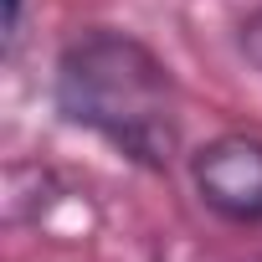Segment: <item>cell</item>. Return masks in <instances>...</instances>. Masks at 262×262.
Instances as JSON below:
<instances>
[{"label":"cell","mask_w":262,"mask_h":262,"mask_svg":"<svg viewBox=\"0 0 262 262\" xmlns=\"http://www.w3.org/2000/svg\"><path fill=\"white\" fill-rule=\"evenodd\" d=\"M57 108L144 170H170L180 155V93L155 47L128 31H82L57 57Z\"/></svg>","instance_id":"obj_1"},{"label":"cell","mask_w":262,"mask_h":262,"mask_svg":"<svg viewBox=\"0 0 262 262\" xmlns=\"http://www.w3.org/2000/svg\"><path fill=\"white\" fill-rule=\"evenodd\" d=\"M190 180L206 211L236 226H262V139L216 134L190 155Z\"/></svg>","instance_id":"obj_2"},{"label":"cell","mask_w":262,"mask_h":262,"mask_svg":"<svg viewBox=\"0 0 262 262\" xmlns=\"http://www.w3.org/2000/svg\"><path fill=\"white\" fill-rule=\"evenodd\" d=\"M236 47H242V57L262 72V6L242 16V26H236Z\"/></svg>","instance_id":"obj_3"},{"label":"cell","mask_w":262,"mask_h":262,"mask_svg":"<svg viewBox=\"0 0 262 262\" xmlns=\"http://www.w3.org/2000/svg\"><path fill=\"white\" fill-rule=\"evenodd\" d=\"M16 31H21V0H6V36L16 41Z\"/></svg>","instance_id":"obj_4"}]
</instances>
